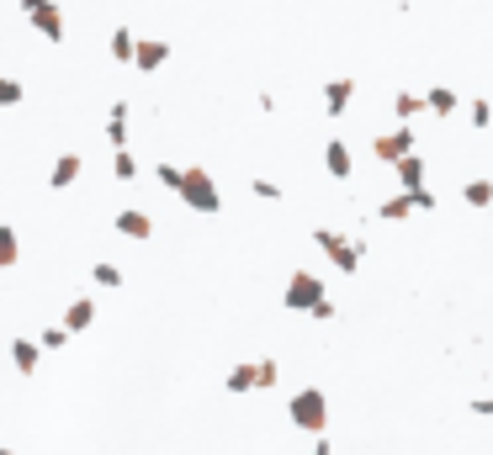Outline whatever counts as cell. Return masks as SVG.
<instances>
[{"mask_svg":"<svg viewBox=\"0 0 493 455\" xmlns=\"http://www.w3.org/2000/svg\"><path fill=\"white\" fill-rule=\"evenodd\" d=\"M250 191H255L260 201H281V196H287V191H281L276 180H250Z\"/></svg>","mask_w":493,"mask_h":455,"instance_id":"f1b7e54d","label":"cell"},{"mask_svg":"<svg viewBox=\"0 0 493 455\" xmlns=\"http://www.w3.org/2000/svg\"><path fill=\"white\" fill-rule=\"evenodd\" d=\"M112 228H117L122 239H133V244H143V239H154V217H149V212H138V207H122Z\"/></svg>","mask_w":493,"mask_h":455,"instance_id":"ba28073f","label":"cell"},{"mask_svg":"<svg viewBox=\"0 0 493 455\" xmlns=\"http://www.w3.org/2000/svg\"><path fill=\"white\" fill-rule=\"evenodd\" d=\"M372 154H377V164H404V159H414L420 148H414V127H393V133H377L372 138Z\"/></svg>","mask_w":493,"mask_h":455,"instance_id":"5b68a950","label":"cell"},{"mask_svg":"<svg viewBox=\"0 0 493 455\" xmlns=\"http://www.w3.org/2000/svg\"><path fill=\"white\" fill-rule=\"evenodd\" d=\"M112 175H117V180H133V175H138V159H133L127 148H117V154H112Z\"/></svg>","mask_w":493,"mask_h":455,"instance_id":"484cf974","label":"cell"},{"mask_svg":"<svg viewBox=\"0 0 493 455\" xmlns=\"http://www.w3.org/2000/svg\"><path fill=\"white\" fill-rule=\"evenodd\" d=\"M16 260H21V239H16V228H11V223H0V265L11 270Z\"/></svg>","mask_w":493,"mask_h":455,"instance_id":"7402d4cb","label":"cell"},{"mask_svg":"<svg viewBox=\"0 0 493 455\" xmlns=\"http://www.w3.org/2000/svg\"><path fill=\"white\" fill-rule=\"evenodd\" d=\"M27 21H32V27H37L48 42H64V11H58L53 0H37V5L27 11Z\"/></svg>","mask_w":493,"mask_h":455,"instance_id":"8992f818","label":"cell"},{"mask_svg":"<svg viewBox=\"0 0 493 455\" xmlns=\"http://www.w3.org/2000/svg\"><path fill=\"white\" fill-rule=\"evenodd\" d=\"M80 175H85V159L69 148V154H58V159H53V170H48V191H69Z\"/></svg>","mask_w":493,"mask_h":455,"instance_id":"52a82bcc","label":"cell"},{"mask_svg":"<svg viewBox=\"0 0 493 455\" xmlns=\"http://www.w3.org/2000/svg\"><path fill=\"white\" fill-rule=\"evenodd\" d=\"M165 58H170V42H159V37H138V74H159L165 69Z\"/></svg>","mask_w":493,"mask_h":455,"instance_id":"30bf717a","label":"cell"},{"mask_svg":"<svg viewBox=\"0 0 493 455\" xmlns=\"http://www.w3.org/2000/svg\"><path fill=\"white\" fill-rule=\"evenodd\" d=\"M324 297H329V292H324V281H319L313 270H292V281H287V292H281V307H287V313H313Z\"/></svg>","mask_w":493,"mask_h":455,"instance_id":"277c9868","label":"cell"},{"mask_svg":"<svg viewBox=\"0 0 493 455\" xmlns=\"http://www.w3.org/2000/svg\"><path fill=\"white\" fill-rule=\"evenodd\" d=\"M11 5H21V11H32V5H37V0H11Z\"/></svg>","mask_w":493,"mask_h":455,"instance_id":"e575fe53","label":"cell"},{"mask_svg":"<svg viewBox=\"0 0 493 455\" xmlns=\"http://www.w3.org/2000/svg\"><path fill=\"white\" fill-rule=\"evenodd\" d=\"M16 101H21V80L5 74V80H0V106H16Z\"/></svg>","mask_w":493,"mask_h":455,"instance_id":"83f0119b","label":"cell"},{"mask_svg":"<svg viewBox=\"0 0 493 455\" xmlns=\"http://www.w3.org/2000/svg\"><path fill=\"white\" fill-rule=\"evenodd\" d=\"M425 101H430V117H457V106H462V95L451 85H430Z\"/></svg>","mask_w":493,"mask_h":455,"instance_id":"2e32d148","label":"cell"},{"mask_svg":"<svg viewBox=\"0 0 493 455\" xmlns=\"http://www.w3.org/2000/svg\"><path fill=\"white\" fill-rule=\"evenodd\" d=\"M409 212H420L409 191H393V196H382V207H377V217H382V223H404Z\"/></svg>","mask_w":493,"mask_h":455,"instance_id":"ac0fdd59","label":"cell"},{"mask_svg":"<svg viewBox=\"0 0 493 455\" xmlns=\"http://www.w3.org/2000/svg\"><path fill=\"white\" fill-rule=\"evenodd\" d=\"M462 201H467V207L493 212V180H467V186H462Z\"/></svg>","mask_w":493,"mask_h":455,"instance_id":"ffe728a7","label":"cell"},{"mask_svg":"<svg viewBox=\"0 0 493 455\" xmlns=\"http://www.w3.org/2000/svg\"><path fill=\"white\" fill-rule=\"evenodd\" d=\"M313 455H335V445L329 440H313Z\"/></svg>","mask_w":493,"mask_h":455,"instance_id":"836d02e7","label":"cell"},{"mask_svg":"<svg viewBox=\"0 0 493 455\" xmlns=\"http://www.w3.org/2000/svg\"><path fill=\"white\" fill-rule=\"evenodd\" d=\"M467 408H473V413H478V419H493V398H473V403H467Z\"/></svg>","mask_w":493,"mask_h":455,"instance_id":"d6a6232c","label":"cell"},{"mask_svg":"<svg viewBox=\"0 0 493 455\" xmlns=\"http://www.w3.org/2000/svg\"><path fill=\"white\" fill-rule=\"evenodd\" d=\"M287 419L303 429V435H324L329 429V398L319 387H303L297 398H287Z\"/></svg>","mask_w":493,"mask_h":455,"instance_id":"7a4b0ae2","label":"cell"},{"mask_svg":"<svg viewBox=\"0 0 493 455\" xmlns=\"http://www.w3.org/2000/svg\"><path fill=\"white\" fill-rule=\"evenodd\" d=\"M223 387H228L234 398H250V392L260 387V360H239V366H228V376H223Z\"/></svg>","mask_w":493,"mask_h":455,"instance_id":"9c48e42d","label":"cell"},{"mask_svg":"<svg viewBox=\"0 0 493 455\" xmlns=\"http://www.w3.org/2000/svg\"><path fill=\"white\" fill-rule=\"evenodd\" d=\"M11 366H16L21 376H37V366H42V345H37V339H11Z\"/></svg>","mask_w":493,"mask_h":455,"instance_id":"7c38bea8","label":"cell"},{"mask_svg":"<svg viewBox=\"0 0 493 455\" xmlns=\"http://www.w3.org/2000/svg\"><path fill=\"white\" fill-rule=\"evenodd\" d=\"M154 175H159V186H165V191H175V196H181V186H186V170H181V164H170V159H165V164H154Z\"/></svg>","mask_w":493,"mask_h":455,"instance_id":"cb8c5ba5","label":"cell"},{"mask_svg":"<svg viewBox=\"0 0 493 455\" xmlns=\"http://www.w3.org/2000/svg\"><path fill=\"white\" fill-rule=\"evenodd\" d=\"M467 122H473V127H489V122H493V101L473 95V101H467Z\"/></svg>","mask_w":493,"mask_h":455,"instance_id":"d4e9b609","label":"cell"},{"mask_svg":"<svg viewBox=\"0 0 493 455\" xmlns=\"http://www.w3.org/2000/svg\"><path fill=\"white\" fill-rule=\"evenodd\" d=\"M90 323H96V302H90V297H74V302L64 307V329H69V334H85Z\"/></svg>","mask_w":493,"mask_h":455,"instance_id":"9a60e30c","label":"cell"},{"mask_svg":"<svg viewBox=\"0 0 493 455\" xmlns=\"http://www.w3.org/2000/svg\"><path fill=\"white\" fill-rule=\"evenodd\" d=\"M350 95H356V80H350V74H340V80H329V85H324V111H329V117H345V106H350Z\"/></svg>","mask_w":493,"mask_h":455,"instance_id":"8fae6325","label":"cell"},{"mask_svg":"<svg viewBox=\"0 0 493 455\" xmlns=\"http://www.w3.org/2000/svg\"><path fill=\"white\" fill-rule=\"evenodd\" d=\"M69 339H74V334H69L64 323H53V329H42V350H64Z\"/></svg>","mask_w":493,"mask_h":455,"instance_id":"4316f807","label":"cell"},{"mask_svg":"<svg viewBox=\"0 0 493 455\" xmlns=\"http://www.w3.org/2000/svg\"><path fill=\"white\" fill-rule=\"evenodd\" d=\"M398 186H404V191H420V186H425V159H420V154L398 164Z\"/></svg>","mask_w":493,"mask_h":455,"instance_id":"44dd1931","label":"cell"},{"mask_svg":"<svg viewBox=\"0 0 493 455\" xmlns=\"http://www.w3.org/2000/svg\"><path fill=\"white\" fill-rule=\"evenodd\" d=\"M420 111H430V101H425V95H414V90H398V95H393V117H398V127H409Z\"/></svg>","mask_w":493,"mask_h":455,"instance_id":"e0dca14e","label":"cell"},{"mask_svg":"<svg viewBox=\"0 0 493 455\" xmlns=\"http://www.w3.org/2000/svg\"><path fill=\"white\" fill-rule=\"evenodd\" d=\"M313 244L324 249V260H329L340 276H356V270H361V254H366L361 239H345V233H335V228H313Z\"/></svg>","mask_w":493,"mask_h":455,"instance_id":"6da1fadb","label":"cell"},{"mask_svg":"<svg viewBox=\"0 0 493 455\" xmlns=\"http://www.w3.org/2000/svg\"><path fill=\"white\" fill-rule=\"evenodd\" d=\"M308 318H319V323H335V318H340V307H335V302H329V297H324V302H319V307H313V313H308Z\"/></svg>","mask_w":493,"mask_h":455,"instance_id":"4dcf8cb0","label":"cell"},{"mask_svg":"<svg viewBox=\"0 0 493 455\" xmlns=\"http://www.w3.org/2000/svg\"><path fill=\"white\" fill-rule=\"evenodd\" d=\"M181 201H186L191 212H202V217H218V212H223V191H218V186H212V175H207V170H196V164L186 170Z\"/></svg>","mask_w":493,"mask_h":455,"instance_id":"3957f363","label":"cell"},{"mask_svg":"<svg viewBox=\"0 0 493 455\" xmlns=\"http://www.w3.org/2000/svg\"><path fill=\"white\" fill-rule=\"evenodd\" d=\"M90 281H96V286H106V292H117V286H122V265L101 260V265H90Z\"/></svg>","mask_w":493,"mask_h":455,"instance_id":"603a6c76","label":"cell"},{"mask_svg":"<svg viewBox=\"0 0 493 455\" xmlns=\"http://www.w3.org/2000/svg\"><path fill=\"white\" fill-rule=\"evenodd\" d=\"M106 143H112V154L127 148V101H112V111H106Z\"/></svg>","mask_w":493,"mask_h":455,"instance_id":"5bb4252c","label":"cell"},{"mask_svg":"<svg viewBox=\"0 0 493 455\" xmlns=\"http://www.w3.org/2000/svg\"><path fill=\"white\" fill-rule=\"evenodd\" d=\"M281 382V366L276 360H260V387H276Z\"/></svg>","mask_w":493,"mask_h":455,"instance_id":"1f68e13d","label":"cell"},{"mask_svg":"<svg viewBox=\"0 0 493 455\" xmlns=\"http://www.w3.org/2000/svg\"><path fill=\"white\" fill-rule=\"evenodd\" d=\"M409 196H414L420 212H435V191H430V186H420V191H409Z\"/></svg>","mask_w":493,"mask_h":455,"instance_id":"f546056e","label":"cell"},{"mask_svg":"<svg viewBox=\"0 0 493 455\" xmlns=\"http://www.w3.org/2000/svg\"><path fill=\"white\" fill-rule=\"evenodd\" d=\"M324 170L335 175V180H350V170H356V159H350V143H324Z\"/></svg>","mask_w":493,"mask_h":455,"instance_id":"4fadbf2b","label":"cell"},{"mask_svg":"<svg viewBox=\"0 0 493 455\" xmlns=\"http://www.w3.org/2000/svg\"><path fill=\"white\" fill-rule=\"evenodd\" d=\"M112 58L117 64H138V37L127 27H112Z\"/></svg>","mask_w":493,"mask_h":455,"instance_id":"d6986e66","label":"cell"}]
</instances>
